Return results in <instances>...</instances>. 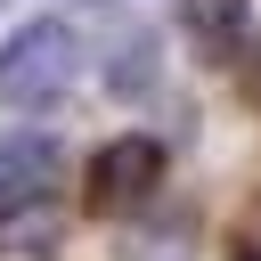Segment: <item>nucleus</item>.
Segmentation results:
<instances>
[{
  "label": "nucleus",
  "instance_id": "nucleus-1",
  "mask_svg": "<svg viewBox=\"0 0 261 261\" xmlns=\"http://www.w3.org/2000/svg\"><path fill=\"white\" fill-rule=\"evenodd\" d=\"M73 73H82V41L57 16H33V24H16L0 41V106H16V114L57 106L73 90Z\"/></svg>",
  "mask_w": 261,
  "mask_h": 261
},
{
  "label": "nucleus",
  "instance_id": "nucleus-2",
  "mask_svg": "<svg viewBox=\"0 0 261 261\" xmlns=\"http://www.w3.org/2000/svg\"><path fill=\"white\" fill-rule=\"evenodd\" d=\"M155 188H163V139L122 130V139H106V147L90 155V188H82V204H90V212H147Z\"/></svg>",
  "mask_w": 261,
  "mask_h": 261
},
{
  "label": "nucleus",
  "instance_id": "nucleus-3",
  "mask_svg": "<svg viewBox=\"0 0 261 261\" xmlns=\"http://www.w3.org/2000/svg\"><path fill=\"white\" fill-rule=\"evenodd\" d=\"M57 139L49 130H0V204H16V196H49V179H57Z\"/></svg>",
  "mask_w": 261,
  "mask_h": 261
},
{
  "label": "nucleus",
  "instance_id": "nucleus-4",
  "mask_svg": "<svg viewBox=\"0 0 261 261\" xmlns=\"http://www.w3.org/2000/svg\"><path fill=\"white\" fill-rule=\"evenodd\" d=\"M179 33L196 41V57L228 65L245 49V33H253V0H179Z\"/></svg>",
  "mask_w": 261,
  "mask_h": 261
},
{
  "label": "nucleus",
  "instance_id": "nucleus-5",
  "mask_svg": "<svg viewBox=\"0 0 261 261\" xmlns=\"http://www.w3.org/2000/svg\"><path fill=\"white\" fill-rule=\"evenodd\" d=\"M196 253V212H139L114 245V261H188Z\"/></svg>",
  "mask_w": 261,
  "mask_h": 261
},
{
  "label": "nucleus",
  "instance_id": "nucleus-6",
  "mask_svg": "<svg viewBox=\"0 0 261 261\" xmlns=\"http://www.w3.org/2000/svg\"><path fill=\"white\" fill-rule=\"evenodd\" d=\"M106 90H114V98H147V90H155V33H147V24L114 33V49H106Z\"/></svg>",
  "mask_w": 261,
  "mask_h": 261
},
{
  "label": "nucleus",
  "instance_id": "nucleus-7",
  "mask_svg": "<svg viewBox=\"0 0 261 261\" xmlns=\"http://www.w3.org/2000/svg\"><path fill=\"white\" fill-rule=\"evenodd\" d=\"M57 204L49 196H16V204H0V253H49L57 245Z\"/></svg>",
  "mask_w": 261,
  "mask_h": 261
},
{
  "label": "nucleus",
  "instance_id": "nucleus-8",
  "mask_svg": "<svg viewBox=\"0 0 261 261\" xmlns=\"http://www.w3.org/2000/svg\"><path fill=\"white\" fill-rule=\"evenodd\" d=\"M228 261H261V245H237V253H228Z\"/></svg>",
  "mask_w": 261,
  "mask_h": 261
},
{
  "label": "nucleus",
  "instance_id": "nucleus-9",
  "mask_svg": "<svg viewBox=\"0 0 261 261\" xmlns=\"http://www.w3.org/2000/svg\"><path fill=\"white\" fill-rule=\"evenodd\" d=\"M73 8H98V0H73Z\"/></svg>",
  "mask_w": 261,
  "mask_h": 261
}]
</instances>
